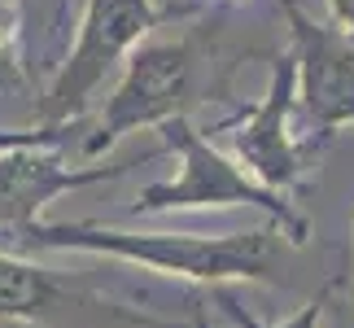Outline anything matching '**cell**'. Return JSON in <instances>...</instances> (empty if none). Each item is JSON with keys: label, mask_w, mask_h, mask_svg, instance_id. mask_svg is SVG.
Wrapping results in <instances>:
<instances>
[{"label": "cell", "mask_w": 354, "mask_h": 328, "mask_svg": "<svg viewBox=\"0 0 354 328\" xmlns=\"http://www.w3.org/2000/svg\"><path fill=\"white\" fill-rule=\"evenodd\" d=\"M22 250H53V254H101L118 263H140L158 276L193 280V284H271L280 258V228H250V232H131L110 224H48L39 219L18 237Z\"/></svg>", "instance_id": "1"}, {"label": "cell", "mask_w": 354, "mask_h": 328, "mask_svg": "<svg viewBox=\"0 0 354 328\" xmlns=\"http://www.w3.org/2000/svg\"><path fill=\"white\" fill-rule=\"evenodd\" d=\"M162 140L180 158V175L140 188V197L127 206L136 219L140 215H175V210H236V206H245V210L267 215V224L280 228L284 241H293V245L306 241L310 224H306V215L293 206V197L271 193L254 175H245L236 167V158L219 154L184 114L162 122Z\"/></svg>", "instance_id": "2"}, {"label": "cell", "mask_w": 354, "mask_h": 328, "mask_svg": "<svg viewBox=\"0 0 354 328\" xmlns=\"http://www.w3.org/2000/svg\"><path fill=\"white\" fill-rule=\"evenodd\" d=\"M158 18L162 13L153 0H84L75 44L39 101V127H75L92 92L105 84V75L118 62L131 57V48H140Z\"/></svg>", "instance_id": "3"}, {"label": "cell", "mask_w": 354, "mask_h": 328, "mask_svg": "<svg viewBox=\"0 0 354 328\" xmlns=\"http://www.w3.org/2000/svg\"><path fill=\"white\" fill-rule=\"evenodd\" d=\"M193 75L197 57L188 39H158V44L136 48L118 88L110 92L92 131L84 136V158H101L127 131L162 127V122L180 118L184 105L193 101Z\"/></svg>", "instance_id": "4"}, {"label": "cell", "mask_w": 354, "mask_h": 328, "mask_svg": "<svg viewBox=\"0 0 354 328\" xmlns=\"http://www.w3.org/2000/svg\"><path fill=\"white\" fill-rule=\"evenodd\" d=\"M293 39V75H297V109L310 122V136L328 140L333 131L354 127V39L337 22H319L284 0Z\"/></svg>", "instance_id": "5"}, {"label": "cell", "mask_w": 354, "mask_h": 328, "mask_svg": "<svg viewBox=\"0 0 354 328\" xmlns=\"http://www.w3.org/2000/svg\"><path fill=\"white\" fill-rule=\"evenodd\" d=\"M293 114H297V75H293V57H276L271 62V79L263 101L250 105L232 131V154L241 162L245 175H254L263 188L289 197L293 184H302V140L293 131Z\"/></svg>", "instance_id": "6"}, {"label": "cell", "mask_w": 354, "mask_h": 328, "mask_svg": "<svg viewBox=\"0 0 354 328\" xmlns=\"http://www.w3.org/2000/svg\"><path fill=\"white\" fill-rule=\"evenodd\" d=\"M131 162H66L57 149H18V154L0 158V232L18 241L31 224L44 219V206L57 201L62 193H75V188H92L105 180H118Z\"/></svg>", "instance_id": "7"}, {"label": "cell", "mask_w": 354, "mask_h": 328, "mask_svg": "<svg viewBox=\"0 0 354 328\" xmlns=\"http://www.w3.org/2000/svg\"><path fill=\"white\" fill-rule=\"evenodd\" d=\"M66 302V284L39 263L0 250V320H44Z\"/></svg>", "instance_id": "8"}, {"label": "cell", "mask_w": 354, "mask_h": 328, "mask_svg": "<svg viewBox=\"0 0 354 328\" xmlns=\"http://www.w3.org/2000/svg\"><path fill=\"white\" fill-rule=\"evenodd\" d=\"M210 302L223 311L227 320H232V328H319L324 320V307H328V293H319V298H310L306 307H297L289 320H280V324H267V320H258L254 311H245L241 307V298L227 289V284H219V289H210Z\"/></svg>", "instance_id": "9"}, {"label": "cell", "mask_w": 354, "mask_h": 328, "mask_svg": "<svg viewBox=\"0 0 354 328\" xmlns=\"http://www.w3.org/2000/svg\"><path fill=\"white\" fill-rule=\"evenodd\" d=\"M22 5L18 0H0V84H18L22 79Z\"/></svg>", "instance_id": "10"}, {"label": "cell", "mask_w": 354, "mask_h": 328, "mask_svg": "<svg viewBox=\"0 0 354 328\" xmlns=\"http://www.w3.org/2000/svg\"><path fill=\"white\" fill-rule=\"evenodd\" d=\"M75 127H0V158L18 154V149H57Z\"/></svg>", "instance_id": "11"}, {"label": "cell", "mask_w": 354, "mask_h": 328, "mask_svg": "<svg viewBox=\"0 0 354 328\" xmlns=\"http://www.w3.org/2000/svg\"><path fill=\"white\" fill-rule=\"evenodd\" d=\"M328 9H333V22L354 39V0H328Z\"/></svg>", "instance_id": "12"}, {"label": "cell", "mask_w": 354, "mask_h": 328, "mask_svg": "<svg viewBox=\"0 0 354 328\" xmlns=\"http://www.w3.org/2000/svg\"><path fill=\"white\" fill-rule=\"evenodd\" d=\"M193 328H214V324H210L206 316H197V320H193Z\"/></svg>", "instance_id": "13"}]
</instances>
